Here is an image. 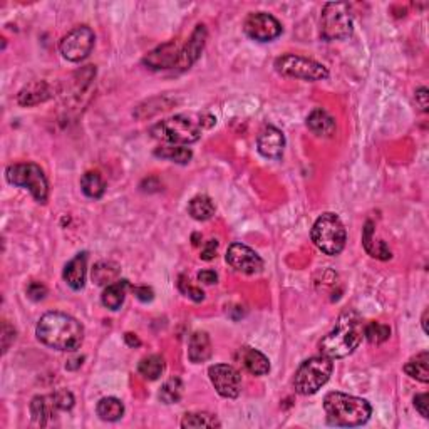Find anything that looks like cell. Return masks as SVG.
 I'll use <instances>...</instances> for the list:
<instances>
[{
    "label": "cell",
    "mask_w": 429,
    "mask_h": 429,
    "mask_svg": "<svg viewBox=\"0 0 429 429\" xmlns=\"http://www.w3.org/2000/svg\"><path fill=\"white\" fill-rule=\"evenodd\" d=\"M428 316H429V310L426 309V310H424L423 319H421V324H423V331H424V334H429V327H428Z\"/></svg>",
    "instance_id": "f6af8a7d"
},
{
    "label": "cell",
    "mask_w": 429,
    "mask_h": 429,
    "mask_svg": "<svg viewBox=\"0 0 429 429\" xmlns=\"http://www.w3.org/2000/svg\"><path fill=\"white\" fill-rule=\"evenodd\" d=\"M212 341L207 332H195L188 342V359L193 364H202L212 358Z\"/></svg>",
    "instance_id": "7402d4cb"
},
{
    "label": "cell",
    "mask_w": 429,
    "mask_h": 429,
    "mask_svg": "<svg viewBox=\"0 0 429 429\" xmlns=\"http://www.w3.org/2000/svg\"><path fill=\"white\" fill-rule=\"evenodd\" d=\"M207 39H208L207 27L203 24L196 25L195 30L191 32L190 39L186 40V44L181 45L180 59H178V66H176L178 69L180 71L190 69V67L198 61L205 49V44H207Z\"/></svg>",
    "instance_id": "5bb4252c"
},
{
    "label": "cell",
    "mask_w": 429,
    "mask_h": 429,
    "mask_svg": "<svg viewBox=\"0 0 429 429\" xmlns=\"http://www.w3.org/2000/svg\"><path fill=\"white\" fill-rule=\"evenodd\" d=\"M208 376L222 398H239L241 391V376L234 366H230V364H214V366H210Z\"/></svg>",
    "instance_id": "7c38bea8"
},
{
    "label": "cell",
    "mask_w": 429,
    "mask_h": 429,
    "mask_svg": "<svg viewBox=\"0 0 429 429\" xmlns=\"http://www.w3.org/2000/svg\"><path fill=\"white\" fill-rule=\"evenodd\" d=\"M59 411H61V408H59L54 392L47 396H35L30 401V418L39 426H45Z\"/></svg>",
    "instance_id": "e0dca14e"
},
{
    "label": "cell",
    "mask_w": 429,
    "mask_h": 429,
    "mask_svg": "<svg viewBox=\"0 0 429 429\" xmlns=\"http://www.w3.org/2000/svg\"><path fill=\"white\" fill-rule=\"evenodd\" d=\"M125 341H126V344L130 345V348H138V345H141L138 337H136V334H131V332H127V334L125 336Z\"/></svg>",
    "instance_id": "ee69618b"
},
{
    "label": "cell",
    "mask_w": 429,
    "mask_h": 429,
    "mask_svg": "<svg viewBox=\"0 0 429 429\" xmlns=\"http://www.w3.org/2000/svg\"><path fill=\"white\" fill-rule=\"evenodd\" d=\"M94 40L96 35L93 29L88 25H79L64 35L59 42V51L67 61L81 62L93 51Z\"/></svg>",
    "instance_id": "30bf717a"
},
{
    "label": "cell",
    "mask_w": 429,
    "mask_h": 429,
    "mask_svg": "<svg viewBox=\"0 0 429 429\" xmlns=\"http://www.w3.org/2000/svg\"><path fill=\"white\" fill-rule=\"evenodd\" d=\"M27 295H29V299L39 302V300L45 299V295H47V289H45V285L40 284V282H30L29 287H27Z\"/></svg>",
    "instance_id": "8d00e7d4"
},
{
    "label": "cell",
    "mask_w": 429,
    "mask_h": 429,
    "mask_svg": "<svg viewBox=\"0 0 429 429\" xmlns=\"http://www.w3.org/2000/svg\"><path fill=\"white\" fill-rule=\"evenodd\" d=\"M98 416L103 419V421L108 423H116L120 421L125 414V404L121 403L118 398H103L98 403Z\"/></svg>",
    "instance_id": "4316f807"
},
{
    "label": "cell",
    "mask_w": 429,
    "mask_h": 429,
    "mask_svg": "<svg viewBox=\"0 0 429 429\" xmlns=\"http://www.w3.org/2000/svg\"><path fill=\"white\" fill-rule=\"evenodd\" d=\"M180 51L181 45L175 42V40H170V42L159 45L149 54H146L143 57V64L151 71L175 69L178 66V59H180Z\"/></svg>",
    "instance_id": "9a60e30c"
},
{
    "label": "cell",
    "mask_w": 429,
    "mask_h": 429,
    "mask_svg": "<svg viewBox=\"0 0 429 429\" xmlns=\"http://www.w3.org/2000/svg\"><path fill=\"white\" fill-rule=\"evenodd\" d=\"M244 30L250 39L257 42H272L282 34V24L267 12L248 13L244 22Z\"/></svg>",
    "instance_id": "8fae6325"
},
{
    "label": "cell",
    "mask_w": 429,
    "mask_h": 429,
    "mask_svg": "<svg viewBox=\"0 0 429 429\" xmlns=\"http://www.w3.org/2000/svg\"><path fill=\"white\" fill-rule=\"evenodd\" d=\"M135 295L138 297L141 302H151L153 297H154V292L149 289V287H136Z\"/></svg>",
    "instance_id": "60d3db41"
},
{
    "label": "cell",
    "mask_w": 429,
    "mask_h": 429,
    "mask_svg": "<svg viewBox=\"0 0 429 429\" xmlns=\"http://www.w3.org/2000/svg\"><path fill=\"white\" fill-rule=\"evenodd\" d=\"M310 236H312L314 245L326 255H331V257L339 255L344 250L345 241H348L344 223L336 213L331 212L322 213L317 218L312 227V231H310Z\"/></svg>",
    "instance_id": "5b68a950"
},
{
    "label": "cell",
    "mask_w": 429,
    "mask_h": 429,
    "mask_svg": "<svg viewBox=\"0 0 429 429\" xmlns=\"http://www.w3.org/2000/svg\"><path fill=\"white\" fill-rule=\"evenodd\" d=\"M203 118L205 116L193 118L190 114H176V116L156 122L149 130V135L154 139L164 141V143L170 144H193L202 138L203 127L208 126L203 121Z\"/></svg>",
    "instance_id": "277c9868"
},
{
    "label": "cell",
    "mask_w": 429,
    "mask_h": 429,
    "mask_svg": "<svg viewBox=\"0 0 429 429\" xmlns=\"http://www.w3.org/2000/svg\"><path fill=\"white\" fill-rule=\"evenodd\" d=\"M278 74L292 77V79L302 81H322L328 77V71L324 64L314 61V59L297 56V54H285L275 59L273 64Z\"/></svg>",
    "instance_id": "9c48e42d"
},
{
    "label": "cell",
    "mask_w": 429,
    "mask_h": 429,
    "mask_svg": "<svg viewBox=\"0 0 429 429\" xmlns=\"http://www.w3.org/2000/svg\"><path fill=\"white\" fill-rule=\"evenodd\" d=\"M391 328L381 322H371L364 326V337L371 342V344H382L389 339Z\"/></svg>",
    "instance_id": "836d02e7"
},
{
    "label": "cell",
    "mask_w": 429,
    "mask_h": 429,
    "mask_svg": "<svg viewBox=\"0 0 429 429\" xmlns=\"http://www.w3.org/2000/svg\"><path fill=\"white\" fill-rule=\"evenodd\" d=\"M404 372L408 374L409 377L416 379V381L426 384L429 382V353L428 350H423L411 358L404 366Z\"/></svg>",
    "instance_id": "d4e9b609"
},
{
    "label": "cell",
    "mask_w": 429,
    "mask_h": 429,
    "mask_svg": "<svg viewBox=\"0 0 429 429\" xmlns=\"http://www.w3.org/2000/svg\"><path fill=\"white\" fill-rule=\"evenodd\" d=\"M354 17L349 4L328 2L321 17V35L326 40H344L353 35Z\"/></svg>",
    "instance_id": "ba28073f"
},
{
    "label": "cell",
    "mask_w": 429,
    "mask_h": 429,
    "mask_svg": "<svg viewBox=\"0 0 429 429\" xmlns=\"http://www.w3.org/2000/svg\"><path fill=\"white\" fill-rule=\"evenodd\" d=\"M51 96H52V89L47 82L34 81L30 82V84L24 86V88L19 91V94H17V103H19L21 106L30 108L35 106V104L47 101V99H51Z\"/></svg>",
    "instance_id": "ffe728a7"
},
{
    "label": "cell",
    "mask_w": 429,
    "mask_h": 429,
    "mask_svg": "<svg viewBox=\"0 0 429 429\" xmlns=\"http://www.w3.org/2000/svg\"><path fill=\"white\" fill-rule=\"evenodd\" d=\"M127 289H130V282H127L126 278H122V280H116V282H113V284L106 285V289H104L103 295H101V302L104 307L109 310L121 309V305L126 299Z\"/></svg>",
    "instance_id": "cb8c5ba5"
},
{
    "label": "cell",
    "mask_w": 429,
    "mask_h": 429,
    "mask_svg": "<svg viewBox=\"0 0 429 429\" xmlns=\"http://www.w3.org/2000/svg\"><path fill=\"white\" fill-rule=\"evenodd\" d=\"M183 382H181L180 377H171L164 382L161 389H159V399L163 401L164 404H176L180 403L181 398H183Z\"/></svg>",
    "instance_id": "4dcf8cb0"
},
{
    "label": "cell",
    "mask_w": 429,
    "mask_h": 429,
    "mask_svg": "<svg viewBox=\"0 0 429 429\" xmlns=\"http://www.w3.org/2000/svg\"><path fill=\"white\" fill-rule=\"evenodd\" d=\"M81 188L88 198L99 200L103 198L104 191H106V183L98 171H88L81 178Z\"/></svg>",
    "instance_id": "484cf974"
},
{
    "label": "cell",
    "mask_w": 429,
    "mask_h": 429,
    "mask_svg": "<svg viewBox=\"0 0 429 429\" xmlns=\"http://www.w3.org/2000/svg\"><path fill=\"white\" fill-rule=\"evenodd\" d=\"M217 252H218V240L212 239L203 245L202 255H200V257H202V260H205V262H210V260L217 257Z\"/></svg>",
    "instance_id": "74e56055"
},
{
    "label": "cell",
    "mask_w": 429,
    "mask_h": 429,
    "mask_svg": "<svg viewBox=\"0 0 429 429\" xmlns=\"http://www.w3.org/2000/svg\"><path fill=\"white\" fill-rule=\"evenodd\" d=\"M178 287H180L181 294H185L186 297H190V299L195 300V302H202V300L205 299V292L202 289H198V287L191 285L190 280L185 275L180 277Z\"/></svg>",
    "instance_id": "e575fe53"
},
{
    "label": "cell",
    "mask_w": 429,
    "mask_h": 429,
    "mask_svg": "<svg viewBox=\"0 0 429 429\" xmlns=\"http://www.w3.org/2000/svg\"><path fill=\"white\" fill-rule=\"evenodd\" d=\"M362 245H364V248H366V252L371 255L372 258L389 260L392 257L389 246H387L382 240H377L376 236H374V223L372 222H367L366 227H364Z\"/></svg>",
    "instance_id": "603a6c76"
},
{
    "label": "cell",
    "mask_w": 429,
    "mask_h": 429,
    "mask_svg": "<svg viewBox=\"0 0 429 429\" xmlns=\"http://www.w3.org/2000/svg\"><path fill=\"white\" fill-rule=\"evenodd\" d=\"M154 156L170 159V161L178 164H186L191 161L193 153H191V149L186 148V146L168 144V146H159V148L154 149Z\"/></svg>",
    "instance_id": "83f0119b"
},
{
    "label": "cell",
    "mask_w": 429,
    "mask_h": 429,
    "mask_svg": "<svg viewBox=\"0 0 429 429\" xmlns=\"http://www.w3.org/2000/svg\"><path fill=\"white\" fill-rule=\"evenodd\" d=\"M236 359L253 376H265L270 371V360H268L267 355L257 349L250 348V345L240 348L239 353H236Z\"/></svg>",
    "instance_id": "ac0fdd59"
},
{
    "label": "cell",
    "mask_w": 429,
    "mask_h": 429,
    "mask_svg": "<svg viewBox=\"0 0 429 429\" xmlns=\"http://www.w3.org/2000/svg\"><path fill=\"white\" fill-rule=\"evenodd\" d=\"M334 371V362L326 355L304 360L297 369L294 377V389L300 396H312L326 384Z\"/></svg>",
    "instance_id": "8992f818"
},
{
    "label": "cell",
    "mask_w": 429,
    "mask_h": 429,
    "mask_svg": "<svg viewBox=\"0 0 429 429\" xmlns=\"http://www.w3.org/2000/svg\"><path fill=\"white\" fill-rule=\"evenodd\" d=\"M164 369H166V362L158 354L148 355V358L141 359L138 364V372L148 381H156V379L161 377Z\"/></svg>",
    "instance_id": "f1b7e54d"
},
{
    "label": "cell",
    "mask_w": 429,
    "mask_h": 429,
    "mask_svg": "<svg viewBox=\"0 0 429 429\" xmlns=\"http://www.w3.org/2000/svg\"><path fill=\"white\" fill-rule=\"evenodd\" d=\"M414 98H416V104L419 106V109H421L423 113H426V111H428V108H429V103H428V98H429L428 89H426V88H419V89L416 91V96H414Z\"/></svg>",
    "instance_id": "ab89813d"
},
{
    "label": "cell",
    "mask_w": 429,
    "mask_h": 429,
    "mask_svg": "<svg viewBox=\"0 0 429 429\" xmlns=\"http://www.w3.org/2000/svg\"><path fill=\"white\" fill-rule=\"evenodd\" d=\"M198 280L202 282V284L213 285V284H217V282H218V275H217V272H214V270H202L198 273Z\"/></svg>",
    "instance_id": "b9f144b4"
},
{
    "label": "cell",
    "mask_w": 429,
    "mask_h": 429,
    "mask_svg": "<svg viewBox=\"0 0 429 429\" xmlns=\"http://www.w3.org/2000/svg\"><path fill=\"white\" fill-rule=\"evenodd\" d=\"M307 127L312 131L314 135L317 136H324V138H331L334 136L337 126H336V120L331 116L327 111L317 108L314 109L312 113L307 116Z\"/></svg>",
    "instance_id": "44dd1931"
},
{
    "label": "cell",
    "mask_w": 429,
    "mask_h": 429,
    "mask_svg": "<svg viewBox=\"0 0 429 429\" xmlns=\"http://www.w3.org/2000/svg\"><path fill=\"white\" fill-rule=\"evenodd\" d=\"M227 263L236 272L253 275V273L262 272L263 260L253 248L244 244H231L227 250Z\"/></svg>",
    "instance_id": "4fadbf2b"
},
{
    "label": "cell",
    "mask_w": 429,
    "mask_h": 429,
    "mask_svg": "<svg viewBox=\"0 0 429 429\" xmlns=\"http://www.w3.org/2000/svg\"><path fill=\"white\" fill-rule=\"evenodd\" d=\"M324 409H326L328 423L342 428L362 426V424L369 421L372 414L369 401L337 391L326 394Z\"/></svg>",
    "instance_id": "3957f363"
},
{
    "label": "cell",
    "mask_w": 429,
    "mask_h": 429,
    "mask_svg": "<svg viewBox=\"0 0 429 429\" xmlns=\"http://www.w3.org/2000/svg\"><path fill=\"white\" fill-rule=\"evenodd\" d=\"M54 396H56V401H57V404H59V408H61V411L72 409V406H74V396H72L71 391L59 389V391L54 392Z\"/></svg>",
    "instance_id": "d590c367"
},
{
    "label": "cell",
    "mask_w": 429,
    "mask_h": 429,
    "mask_svg": "<svg viewBox=\"0 0 429 429\" xmlns=\"http://www.w3.org/2000/svg\"><path fill=\"white\" fill-rule=\"evenodd\" d=\"M120 275V267L113 262H99L93 268V280L98 285H109Z\"/></svg>",
    "instance_id": "d6a6232c"
},
{
    "label": "cell",
    "mask_w": 429,
    "mask_h": 429,
    "mask_svg": "<svg viewBox=\"0 0 429 429\" xmlns=\"http://www.w3.org/2000/svg\"><path fill=\"white\" fill-rule=\"evenodd\" d=\"M35 336L47 348L74 353L84 341V327L72 316L64 312H47L39 319Z\"/></svg>",
    "instance_id": "6da1fadb"
},
{
    "label": "cell",
    "mask_w": 429,
    "mask_h": 429,
    "mask_svg": "<svg viewBox=\"0 0 429 429\" xmlns=\"http://www.w3.org/2000/svg\"><path fill=\"white\" fill-rule=\"evenodd\" d=\"M2 348H4V354L7 353L8 350V345H11V342H8V339H11V337H13V339H16V331H13V328L8 326V324L6 322L4 324V331H2Z\"/></svg>",
    "instance_id": "7bdbcfd3"
},
{
    "label": "cell",
    "mask_w": 429,
    "mask_h": 429,
    "mask_svg": "<svg viewBox=\"0 0 429 429\" xmlns=\"http://www.w3.org/2000/svg\"><path fill=\"white\" fill-rule=\"evenodd\" d=\"M7 181L13 186L25 188L30 191L38 203H47L49 198V181L44 175L42 168L35 163H17L11 164L6 171Z\"/></svg>",
    "instance_id": "52a82bcc"
},
{
    "label": "cell",
    "mask_w": 429,
    "mask_h": 429,
    "mask_svg": "<svg viewBox=\"0 0 429 429\" xmlns=\"http://www.w3.org/2000/svg\"><path fill=\"white\" fill-rule=\"evenodd\" d=\"M428 399L429 396L426 394V392H423V394H418L416 398H414V408H416V411L424 419L429 418V413H428Z\"/></svg>",
    "instance_id": "f35d334b"
},
{
    "label": "cell",
    "mask_w": 429,
    "mask_h": 429,
    "mask_svg": "<svg viewBox=\"0 0 429 429\" xmlns=\"http://www.w3.org/2000/svg\"><path fill=\"white\" fill-rule=\"evenodd\" d=\"M86 272H88V253L82 252L66 263L62 277L72 290H81L86 284Z\"/></svg>",
    "instance_id": "d6986e66"
},
{
    "label": "cell",
    "mask_w": 429,
    "mask_h": 429,
    "mask_svg": "<svg viewBox=\"0 0 429 429\" xmlns=\"http://www.w3.org/2000/svg\"><path fill=\"white\" fill-rule=\"evenodd\" d=\"M257 149L263 158L280 159L285 149L284 133L275 126L263 127L257 138Z\"/></svg>",
    "instance_id": "2e32d148"
},
{
    "label": "cell",
    "mask_w": 429,
    "mask_h": 429,
    "mask_svg": "<svg viewBox=\"0 0 429 429\" xmlns=\"http://www.w3.org/2000/svg\"><path fill=\"white\" fill-rule=\"evenodd\" d=\"M188 213L198 222L210 220L214 214V205L212 198L207 195H198L191 198V202L188 203Z\"/></svg>",
    "instance_id": "f546056e"
},
{
    "label": "cell",
    "mask_w": 429,
    "mask_h": 429,
    "mask_svg": "<svg viewBox=\"0 0 429 429\" xmlns=\"http://www.w3.org/2000/svg\"><path fill=\"white\" fill-rule=\"evenodd\" d=\"M364 337L362 319L355 310H345L337 319L334 328L319 344L322 355L328 359H344L359 348Z\"/></svg>",
    "instance_id": "7a4b0ae2"
},
{
    "label": "cell",
    "mask_w": 429,
    "mask_h": 429,
    "mask_svg": "<svg viewBox=\"0 0 429 429\" xmlns=\"http://www.w3.org/2000/svg\"><path fill=\"white\" fill-rule=\"evenodd\" d=\"M222 424L214 414L210 413H186L181 419V428H220Z\"/></svg>",
    "instance_id": "1f68e13d"
}]
</instances>
